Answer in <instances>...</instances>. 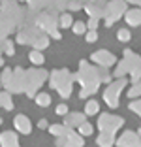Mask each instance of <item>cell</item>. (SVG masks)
<instances>
[{
	"label": "cell",
	"instance_id": "obj_12",
	"mask_svg": "<svg viewBox=\"0 0 141 147\" xmlns=\"http://www.w3.org/2000/svg\"><path fill=\"white\" fill-rule=\"evenodd\" d=\"M38 126H40V128H45L47 123H45V121H40V123H38Z\"/></svg>",
	"mask_w": 141,
	"mask_h": 147
},
{
	"label": "cell",
	"instance_id": "obj_1",
	"mask_svg": "<svg viewBox=\"0 0 141 147\" xmlns=\"http://www.w3.org/2000/svg\"><path fill=\"white\" fill-rule=\"evenodd\" d=\"M15 125H17V128L23 130L25 134H28V132H30V123H28V119H25L23 115H19V119L15 121Z\"/></svg>",
	"mask_w": 141,
	"mask_h": 147
},
{
	"label": "cell",
	"instance_id": "obj_9",
	"mask_svg": "<svg viewBox=\"0 0 141 147\" xmlns=\"http://www.w3.org/2000/svg\"><path fill=\"white\" fill-rule=\"evenodd\" d=\"M66 111H68V108H66L64 104H62V106H58V108H56V113H60V115H64Z\"/></svg>",
	"mask_w": 141,
	"mask_h": 147
},
{
	"label": "cell",
	"instance_id": "obj_5",
	"mask_svg": "<svg viewBox=\"0 0 141 147\" xmlns=\"http://www.w3.org/2000/svg\"><path fill=\"white\" fill-rule=\"evenodd\" d=\"M85 28H87V26L83 25V23H75V25H73V32H75V34H83Z\"/></svg>",
	"mask_w": 141,
	"mask_h": 147
},
{
	"label": "cell",
	"instance_id": "obj_4",
	"mask_svg": "<svg viewBox=\"0 0 141 147\" xmlns=\"http://www.w3.org/2000/svg\"><path fill=\"white\" fill-rule=\"evenodd\" d=\"M79 130H81V134H87V136H89L90 132H92V126H90L89 123H83V125L79 126Z\"/></svg>",
	"mask_w": 141,
	"mask_h": 147
},
{
	"label": "cell",
	"instance_id": "obj_10",
	"mask_svg": "<svg viewBox=\"0 0 141 147\" xmlns=\"http://www.w3.org/2000/svg\"><path fill=\"white\" fill-rule=\"evenodd\" d=\"M96 40V32H89L87 34V42H94Z\"/></svg>",
	"mask_w": 141,
	"mask_h": 147
},
{
	"label": "cell",
	"instance_id": "obj_8",
	"mask_svg": "<svg viewBox=\"0 0 141 147\" xmlns=\"http://www.w3.org/2000/svg\"><path fill=\"white\" fill-rule=\"evenodd\" d=\"M96 109H98V106H96V102H90V104L87 106V111H89V113H94Z\"/></svg>",
	"mask_w": 141,
	"mask_h": 147
},
{
	"label": "cell",
	"instance_id": "obj_13",
	"mask_svg": "<svg viewBox=\"0 0 141 147\" xmlns=\"http://www.w3.org/2000/svg\"><path fill=\"white\" fill-rule=\"evenodd\" d=\"M139 132H141V130H139Z\"/></svg>",
	"mask_w": 141,
	"mask_h": 147
},
{
	"label": "cell",
	"instance_id": "obj_7",
	"mask_svg": "<svg viewBox=\"0 0 141 147\" xmlns=\"http://www.w3.org/2000/svg\"><path fill=\"white\" fill-rule=\"evenodd\" d=\"M49 130H51V134H55V136H60V134H62V126H51Z\"/></svg>",
	"mask_w": 141,
	"mask_h": 147
},
{
	"label": "cell",
	"instance_id": "obj_6",
	"mask_svg": "<svg viewBox=\"0 0 141 147\" xmlns=\"http://www.w3.org/2000/svg\"><path fill=\"white\" fill-rule=\"evenodd\" d=\"M128 38H130V32H128V30H120V32H119V40H122V42H126Z\"/></svg>",
	"mask_w": 141,
	"mask_h": 147
},
{
	"label": "cell",
	"instance_id": "obj_11",
	"mask_svg": "<svg viewBox=\"0 0 141 147\" xmlns=\"http://www.w3.org/2000/svg\"><path fill=\"white\" fill-rule=\"evenodd\" d=\"M70 21H72V19H70V15H64V17H62V25H64V26H68Z\"/></svg>",
	"mask_w": 141,
	"mask_h": 147
},
{
	"label": "cell",
	"instance_id": "obj_3",
	"mask_svg": "<svg viewBox=\"0 0 141 147\" xmlns=\"http://www.w3.org/2000/svg\"><path fill=\"white\" fill-rule=\"evenodd\" d=\"M36 104H38V106H42V108L49 106V96H47V94H40L38 98H36Z\"/></svg>",
	"mask_w": 141,
	"mask_h": 147
},
{
	"label": "cell",
	"instance_id": "obj_2",
	"mask_svg": "<svg viewBox=\"0 0 141 147\" xmlns=\"http://www.w3.org/2000/svg\"><path fill=\"white\" fill-rule=\"evenodd\" d=\"M30 61L34 62V64H42V62H43V55L40 51H32V53H30Z\"/></svg>",
	"mask_w": 141,
	"mask_h": 147
}]
</instances>
